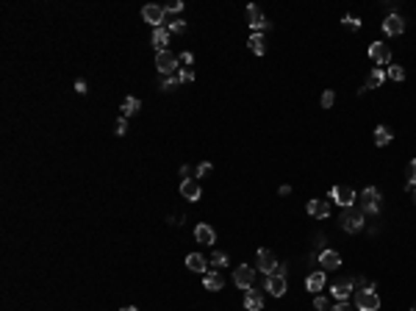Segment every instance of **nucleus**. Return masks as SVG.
I'll use <instances>...</instances> for the list:
<instances>
[{
  "mask_svg": "<svg viewBox=\"0 0 416 311\" xmlns=\"http://www.w3.org/2000/svg\"><path fill=\"white\" fill-rule=\"evenodd\" d=\"M142 109V103H139V98H125L122 100V117L128 119V117H134V114Z\"/></svg>",
  "mask_w": 416,
  "mask_h": 311,
  "instance_id": "obj_23",
  "label": "nucleus"
},
{
  "mask_svg": "<svg viewBox=\"0 0 416 311\" xmlns=\"http://www.w3.org/2000/svg\"><path fill=\"white\" fill-rule=\"evenodd\" d=\"M178 81H180V84H189V81H194V69H189V67L178 69Z\"/></svg>",
  "mask_w": 416,
  "mask_h": 311,
  "instance_id": "obj_31",
  "label": "nucleus"
},
{
  "mask_svg": "<svg viewBox=\"0 0 416 311\" xmlns=\"http://www.w3.org/2000/svg\"><path fill=\"white\" fill-rule=\"evenodd\" d=\"M178 64H184V67H189V64H194V56L189 53V50H184V53L178 56Z\"/></svg>",
  "mask_w": 416,
  "mask_h": 311,
  "instance_id": "obj_36",
  "label": "nucleus"
},
{
  "mask_svg": "<svg viewBox=\"0 0 416 311\" xmlns=\"http://www.w3.org/2000/svg\"><path fill=\"white\" fill-rule=\"evenodd\" d=\"M250 47H253L255 56H264V53H267V42H264V36L253 34V36H250Z\"/></svg>",
  "mask_w": 416,
  "mask_h": 311,
  "instance_id": "obj_25",
  "label": "nucleus"
},
{
  "mask_svg": "<svg viewBox=\"0 0 416 311\" xmlns=\"http://www.w3.org/2000/svg\"><path fill=\"white\" fill-rule=\"evenodd\" d=\"M342 22H344V25H347V28H350V31H358V28H361V20H358V17H350V14H347Z\"/></svg>",
  "mask_w": 416,
  "mask_h": 311,
  "instance_id": "obj_35",
  "label": "nucleus"
},
{
  "mask_svg": "<svg viewBox=\"0 0 416 311\" xmlns=\"http://www.w3.org/2000/svg\"><path fill=\"white\" fill-rule=\"evenodd\" d=\"M203 286L211 289V292H219V289L225 286V281H222V275L214 270V272H205V275H203Z\"/></svg>",
  "mask_w": 416,
  "mask_h": 311,
  "instance_id": "obj_18",
  "label": "nucleus"
},
{
  "mask_svg": "<svg viewBox=\"0 0 416 311\" xmlns=\"http://www.w3.org/2000/svg\"><path fill=\"white\" fill-rule=\"evenodd\" d=\"M169 31H172V34H186V20H175V22H169Z\"/></svg>",
  "mask_w": 416,
  "mask_h": 311,
  "instance_id": "obj_33",
  "label": "nucleus"
},
{
  "mask_svg": "<svg viewBox=\"0 0 416 311\" xmlns=\"http://www.w3.org/2000/svg\"><path fill=\"white\" fill-rule=\"evenodd\" d=\"M155 67H159L161 75H167V78H169V75L178 69V56H172L169 50H161V53L155 56Z\"/></svg>",
  "mask_w": 416,
  "mask_h": 311,
  "instance_id": "obj_4",
  "label": "nucleus"
},
{
  "mask_svg": "<svg viewBox=\"0 0 416 311\" xmlns=\"http://www.w3.org/2000/svg\"><path fill=\"white\" fill-rule=\"evenodd\" d=\"M413 203H416V192H413Z\"/></svg>",
  "mask_w": 416,
  "mask_h": 311,
  "instance_id": "obj_45",
  "label": "nucleus"
},
{
  "mask_svg": "<svg viewBox=\"0 0 416 311\" xmlns=\"http://www.w3.org/2000/svg\"><path fill=\"white\" fill-rule=\"evenodd\" d=\"M272 275H277V278H286V267H283V264H277L275 270H272Z\"/></svg>",
  "mask_w": 416,
  "mask_h": 311,
  "instance_id": "obj_40",
  "label": "nucleus"
},
{
  "mask_svg": "<svg viewBox=\"0 0 416 311\" xmlns=\"http://www.w3.org/2000/svg\"><path fill=\"white\" fill-rule=\"evenodd\" d=\"M164 9H167L169 14H172V11H180V9H184V3H180V0H172V3H169V6H164Z\"/></svg>",
  "mask_w": 416,
  "mask_h": 311,
  "instance_id": "obj_38",
  "label": "nucleus"
},
{
  "mask_svg": "<svg viewBox=\"0 0 416 311\" xmlns=\"http://www.w3.org/2000/svg\"><path fill=\"white\" fill-rule=\"evenodd\" d=\"M244 308H247V311H261V308H264V297H261V292L247 289V295H244Z\"/></svg>",
  "mask_w": 416,
  "mask_h": 311,
  "instance_id": "obj_17",
  "label": "nucleus"
},
{
  "mask_svg": "<svg viewBox=\"0 0 416 311\" xmlns=\"http://www.w3.org/2000/svg\"><path fill=\"white\" fill-rule=\"evenodd\" d=\"M233 281H236L239 289H250V286H253V281H255V270H253V267H247V264L236 267V270H233Z\"/></svg>",
  "mask_w": 416,
  "mask_h": 311,
  "instance_id": "obj_5",
  "label": "nucleus"
},
{
  "mask_svg": "<svg viewBox=\"0 0 416 311\" xmlns=\"http://www.w3.org/2000/svg\"><path fill=\"white\" fill-rule=\"evenodd\" d=\"M383 31H386L388 36H400L402 31H405V20H402L400 14H388L386 22H383Z\"/></svg>",
  "mask_w": 416,
  "mask_h": 311,
  "instance_id": "obj_9",
  "label": "nucleus"
},
{
  "mask_svg": "<svg viewBox=\"0 0 416 311\" xmlns=\"http://www.w3.org/2000/svg\"><path fill=\"white\" fill-rule=\"evenodd\" d=\"M75 92H78V94H86V84H84V81H75Z\"/></svg>",
  "mask_w": 416,
  "mask_h": 311,
  "instance_id": "obj_41",
  "label": "nucleus"
},
{
  "mask_svg": "<svg viewBox=\"0 0 416 311\" xmlns=\"http://www.w3.org/2000/svg\"><path fill=\"white\" fill-rule=\"evenodd\" d=\"M180 195H184L186 200H200V183L194 181V178H186V181L180 183Z\"/></svg>",
  "mask_w": 416,
  "mask_h": 311,
  "instance_id": "obj_15",
  "label": "nucleus"
},
{
  "mask_svg": "<svg viewBox=\"0 0 416 311\" xmlns=\"http://www.w3.org/2000/svg\"><path fill=\"white\" fill-rule=\"evenodd\" d=\"M333 103H336V94H333V89H327V92H322V109H330Z\"/></svg>",
  "mask_w": 416,
  "mask_h": 311,
  "instance_id": "obj_32",
  "label": "nucleus"
},
{
  "mask_svg": "<svg viewBox=\"0 0 416 311\" xmlns=\"http://www.w3.org/2000/svg\"><path fill=\"white\" fill-rule=\"evenodd\" d=\"M369 59L377 61V64H388V61H392V50H388V44L372 42V44H369Z\"/></svg>",
  "mask_w": 416,
  "mask_h": 311,
  "instance_id": "obj_7",
  "label": "nucleus"
},
{
  "mask_svg": "<svg viewBox=\"0 0 416 311\" xmlns=\"http://www.w3.org/2000/svg\"><path fill=\"white\" fill-rule=\"evenodd\" d=\"M186 267L192 272H205V258L200 253H192V256H186Z\"/></svg>",
  "mask_w": 416,
  "mask_h": 311,
  "instance_id": "obj_24",
  "label": "nucleus"
},
{
  "mask_svg": "<svg viewBox=\"0 0 416 311\" xmlns=\"http://www.w3.org/2000/svg\"><path fill=\"white\" fill-rule=\"evenodd\" d=\"M330 198L339 203V206H344V208H350L352 206V200H355V192H352L350 186H344V183H339V186H333V192H330Z\"/></svg>",
  "mask_w": 416,
  "mask_h": 311,
  "instance_id": "obj_8",
  "label": "nucleus"
},
{
  "mask_svg": "<svg viewBox=\"0 0 416 311\" xmlns=\"http://www.w3.org/2000/svg\"><path fill=\"white\" fill-rule=\"evenodd\" d=\"M319 264H322L325 270H339V267H342V256H339L336 250H322L319 253Z\"/></svg>",
  "mask_w": 416,
  "mask_h": 311,
  "instance_id": "obj_13",
  "label": "nucleus"
},
{
  "mask_svg": "<svg viewBox=\"0 0 416 311\" xmlns=\"http://www.w3.org/2000/svg\"><path fill=\"white\" fill-rule=\"evenodd\" d=\"M211 264H214V270H217V267H228V253H222V250H214Z\"/></svg>",
  "mask_w": 416,
  "mask_h": 311,
  "instance_id": "obj_27",
  "label": "nucleus"
},
{
  "mask_svg": "<svg viewBox=\"0 0 416 311\" xmlns=\"http://www.w3.org/2000/svg\"><path fill=\"white\" fill-rule=\"evenodd\" d=\"M386 75H388L392 81H405V69H402V67H397V64L388 67V69H386Z\"/></svg>",
  "mask_w": 416,
  "mask_h": 311,
  "instance_id": "obj_29",
  "label": "nucleus"
},
{
  "mask_svg": "<svg viewBox=\"0 0 416 311\" xmlns=\"http://www.w3.org/2000/svg\"><path fill=\"white\" fill-rule=\"evenodd\" d=\"M308 214L314 220H327L330 217V206L325 200H308Z\"/></svg>",
  "mask_w": 416,
  "mask_h": 311,
  "instance_id": "obj_11",
  "label": "nucleus"
},
{
  "mask_svg": "<svg viewBox=\"0 0 416 311\" xmlns=\"http://www.w3.org/2000/svg\"><path fill=\"white\" fill-rule=\"evenodd\" d=\"M194 239H197L200 245H214V242H217V233H214L211 225L200 222V225H194Z\"/></svg>",
  "mask_w": 416,
  "mask_h": 311,
  "instance_id": "obj_10",
  "label": "nucleus"
},
{
  "mask_svg": "<svg viewBox=\"0 0 416 311\" xmlns=\"http://www.w3.org/2000/svg\"><path fill=\"white\" fill-rule=\"evenodd\" d=\"M178 84H180L178 75H169V78H164V81H161V89H164V92H172V89L178 86Z\"/></svg>",
  "mask_w": 416,
  "mask_h": 311,
  "instance_id": "obj_30",
  "label": "nucleus"
},
{
  "mask_svg": "<svg viewBox=\"0 0 416 311\" xmlns=\"http://www.w3.org/2000/svg\"><path fill=\"white\" fill-rule=\"evenodd\" d=\"M411 311H416V303H413V306H411Z\"/></svg>",
  "mask_w": 416,
  "mask_h": 311,
  "instance_id": "obj_44",
  "label": "nucleus"
},
{
  "mask_svg": "<svg viewBox=\"0 0 416 311\" xmlns=\"http://www.w3.org/2000/svg\"><path fill=\"white\" fill-rule=\"evenodd\" d=\"M383 81H386V73H383V69H372L369 78H367V89H377Z\"/></svg>",
  "mask_w": 416,
  "mask_h": 311,
  "instance_id": "obj_26",
  "label": "nucleus"
},
{
  "mask_svg": "<svg viewBox=\"0 0 416 311\" xmlns=\"http://www.w3.org/2000/svg\"><path fill=\"white\" fill-rule=\"evenodd\" d=\"M267 289L272 297H283L286 295V278H277V275H269L267 278Z\"/></svg>",
  "mask_w": 416,
  "mask_h": 311,
  "instance_id": "obj_16",
  "label": "nucleus"
},
{
  "mask_svg": "<svg viewBox=\"0 0 416 311\" xmlns=\"http://www.w3.org/2000/svg\"><path fill=\"white\" fill-rule=\"evenodd\" d=\"M247 22H250V28H255V34L267 25V20H264V11L258 9V6H247Z\"/></svg>",
  "mask_w": 416,
  "mask_h": 311,
  "instance_id": "obj_14",
  "label": "nucleus"
},
{
  "mask_svg": "<svg viewBox=\"0 0 416 311\" xmlns=\"http://www.w3.org/2000/svg\"><path fill=\"white\" fill-rule=\"evenodd\" d=\"M164 14H167L164 6H144V9H142L144 22H150L153 28H164Z\"/></svg>",
  "mask_w": 416,
  "mask_h": 311,
  "instance_id": "obj_6",
  "label": "nucleus"
},
{
  "mask_svg": "<svg viewBox=\"0 0 416 311\" xmlns=\"http://www.w3.org/2000/svg\"><path fill=\"white\" fill-rule=\"evenodd\" d=\"M339 222H342V228L347 233H358L363 228V211L361 208H344L342 211V217H339Z\"/></svg>",
  "mask_w": 416,
  "mask_h": 311,
  "instance_id": "obj_1",
  "label": "nucleus"
},
{
  "mask_svg": "<svg viewBox=\"0 0 416 311\" xmlns=\"http://www.w3.org/2000/svg\"><path fill=\"white\" fill-rule=\"evenodd\" d=\"M314 308H317V311H330V308H327L325 297H314Z\"/></svg>",
  "mask_w": 416,
  "mask_h": 311,
  "instance_id": "obj_37",
  "label": "nucleus"
},
{
  "mask_svg": "<svg viewBox=\"0 0 416 311\" xmlns=\"http://www.w3.org/2000/svg\"><path fill=\"white\" fill-rule=\"evenodd\" d=\"M208 173H211V164H208V161H203V164H200V167H197V178H203V175H208Z\"/></svg>",
  "mask_w": 416,
  "mask_h": 311,
  "instance_id": "obj_39",
  "label": "nucleus"
},
{
  "mask_svg": "<svg viewBox=\"0 0 416 311\" xmlns=\"http://www.w3.org/2000/svg\"><path fill=\"white\" fill-rule=\"evenodd\" d=\"M355 308L358 311H377L380 308V297L375 295V286H367L355 295Z\"/></svg>",
  "mask_w": 416,
  "mask_h": 311,
  "instance_id": "obj_2",
  "label": "nucleus"
},
{
  "mask_svg": "<svg viewBox=\"0 0 416 311\" xmlns=\"http://www.w3.org/2000/svg\"><path fill=\"white\" fill-rule=\"evenodd\" d=\"M114 131H117V136H125V133H128V119L119 117V119H117V125H114Z\"/></svg>",
  "mask_w": 416,
  "mask_h": 311,
  "instance_id": "obj_34",
  "label": "nucleus"
},
{
  "mask_svg": "<svg viewBox=\"0 0 416 311\" xmlns=\"http://www.w3.org/2000/svg\"><path fill=\"white\" fill-rule=\"evenodd\" d=\"M325 272L322 270H317V272H311L308 275V281H305V286H308V292H319V289H325Z\"/></svg>",
  "mask_w": 416,
  "mask_h": 311,
  "instance_id": "obj_20",
  "label": "nucleus"
},
{
  "mask_svg": "<svg viewBox=\"0 0 416 311\" xmlns=\"http://www.w3.org/2000/svg\"><path fill=\"white\" fill-rule=\"evenodd\" d=\"M258 267H261V272H267V275H272V270L277 267V258L272 250H258Z\"/></svg>",
  "mask_w": 416,
  "mask_h": 311,
  "instance_id": "obj_12",
  "label": "nucleus"
},
{
  "mask_svg": "<svg viewBox=\"0 0 416 311\" xmlns=\"http://www.w3.org/2000/svg\"><path fill=\"white\" fill-rule=\"evenodd\" d=\"M330 311H350V308H347V306H344V303H339V306H333Z\"/></svg>",
  "mask_w": 416,
  "mask_h": 311,
  "instance_id": "obj_42",
  "label": "nucleus"
},
{
  "mask_svg": "<svg viewBox=\"0 0 416 311\" xmlns=\"http://www.w3.org/2000/svg\"><path fill=\"white\" fill-rule=\"evenodd\" d=\"M122 311H139V308H134V306H128V308H122Z\"/></svg>",
  "mask_w": 416,
  "mask_h": 311,
  "instance_id": "obj_43",
  "label": "nucleus"
},
{
  "mask_svg": "<svg viewBox=\"0 0 416 311\" xmlns=\"http://www.w3.org/2000/svg\"><path fill=\"white\" fill-rule=\"evenodd\" d=\"M405 175H408V189H413L416 186V158H413V161H408Z\"/></svg>",
  "mask_w": 416,
  "mask_h": 311,
  "instance_id": "obj_28",
  "label": "nucleus"
},
{
  "mask_svg": "<svg viewBox=\"0 0 416 311\" xmlns=\"http://www.w3.org/2000/svg\"><path fill=\"white\" fill-rule=\"evenodd\" d=\"M330 292H333V297H336V300H347V297H350V292H352V281H336L330 286Z\"/></svg>",
  "mask_w": 416,
  "mask_h": 311,
  "instance_id": "obj_19",
  "label": "nucleus"
},
{
  "mask_svg": "<svg viewBox=\"0 0 416 311\" xmlns=\"http://www.w3.org/2000/svg\"><path fill=\"white\" fill-rule=\"evenodd\" d=\"M167 44H169V31L167 28H153V47L159 50H167Z\"/></svg>",
  "mask_w": 416,
  "mask_h": 311,
  "instance_id": "obj_21",
  "label": "nucleus"
},
{
  "mask_svg": "<svg viewBox=\"0 0 416 311\" xmlns=\"http://www.w3.org/2000/svg\"><path fill=\"white\" fill-rule=\"evenodd\" d=\"M361 211L363 214H377L380 211V192L375 186H367L361 192Z\"/></svg>",
  "mask_w": 416,
  "mask_h": 311,
  "instance_id": "obj_3",
  "label": "nucleus"
},
{
  "mask_svg": "<svg viewBox=\"0 0 416 311\" xmlns=\"http://www.w3.org/2000/svg\"><path fill=\"white\" fill-rule=\"evenodd\" d=\"M392 136H394V133L388 131L386 125H377V128H375V145H377V148H386V145L392 142Z\"/></svg>",
  "mask_w": 416,
  "mask_h": 311,
  "instance_id": "obj_22",
  "label": "nucleus"
}]
</instances>
